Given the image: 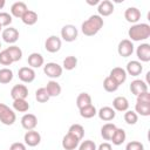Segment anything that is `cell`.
<instances>
[{
	"mask_svg": "<svg viewBox=\"0 0 150 150\" xmlns=\"http://www.w3.org/2000/svg\"><path fill=\"white\" fill-rule=\"evenodd\" d=\"M103 25H104L103 19L98 14H94L82 22L81 30L86 36H94L101 30Z\"/></svg>",
	"mask_w": 150,
	"mask_h": 150,
	"instance_id": "obj_1",
	"label": "cell"
},
{
	"mask_svg": "<svg viewBox=\"0 0 150 150\" xmlns=\"http://www.w3.org/2000/svg\"><path fill=\"white\" fill-rule=\"evenodd\" d=\"M128 35L130 41H143L150 36V26L148 23H135L132 25L129 30Z\"/></svg>",
	"mask_w": 150,
	"mask_h": 150,
	"instance_id": "obj_2",
	"label": "cell"
},
{
	"mask_svg": "<svg viewBox=\"0 0 150 150\" xmlns=\"http://www.w3.org/2000/svg\"><path fill=\"white\" fill-rule=\"evenodd\" d=\"M15 120H16V115L14 110L4 103H0V122L5 125H12L14 124Z\"/></svg>",
	"mask_w": 150,
	"mask_h": 150,
	"instance_id": "obj_3",
	"label": "cell"
},
{
	"mask_svg": "<svg viewBox=\"0 0 150 150\" xmlns=\"http://www.w3.org/2000/svg\"><path fill=\"white\" fill-rule=\"evenodd\" d=\"M63 68L56 62H48L43 66V73L50 79H57L62 75Z\"/></svg>",
	"mask_w": 150,
	"mask_h": 150,
	"instance_id": "obj_4",
	"label": "cell"
},
{
	"mask_svg": "<svg viewBox=\"0 0 150 150\" xmlns=\"http://www.w3.org/2000/svg\"><path fill=\"white\" fill-rule=\"evenodd\" d=\"M77 28L74 25H66L61 28V38L66 42H73L77 39Z\"/></svg>",
	"mask_w": 150,
	"mask_h": 150,
	"instance_id": "obj_5",
	"label": "cell"
},
{
	"mask_svg": "<svg viewBox=\"0 0 150 150\" xmlns=\"http://www.w3.org/2000/svg\"><path fill=\"white\" fill-rule=\"evenodd\" d=\"M117 53L122 57H128L134 53V43L129 39H123L120 41L117 47Z\"/></svg>",
	"mask_w": 150,
	"mask_h": 150,
	"instance_id": "obj_6",
	"label": "cell"
},
{
	"mask_svg": "<svg viewBox=\"0 0 150 150\" xmlns=\"http://www.w3.org/2000/svg\"><path fill=\"white\" fill-rule=\"evenodd\" d=\"M61 45H62L61 39L57 38L56 35H50L45 41V48L49 53H56V52H59L61 49Z\"/></svg>",
	"mask_w": 150,
	"mask_h": 150,
	"instance_id": "obj_7",
	"label": "cell"
},
{
	"mask_svg": "<svg viewBox=\"0 0 150 150\" xmlns=\"http://www.w3.org/2000/svg\"><path fill=\"white\" fill-rule=\"evenodd\" d=\"M18 77L23 83H30L35 80V71L30 67H21L18 70Z\"/></svg>",
	"mask_w": 150,
	"mask_h": 150,
	"instance_id": "obj_8",
	"label": "cell"
},
{
	"mask_svg": "<svg viewBox=\"0 0 150 150\" xmlns=\"http://www.w3.org/2000/svg\"><path fill=\"white\" fill-rule=\"evenodd\" d=\"M1 38L5 42L7 43H15L19 40V30L14 27H7L2 30L1 33Z\"/></svg>",
	"mask_w": 150,
	"mask_h": 150,
	"instance_id": "obj_9",
	"label": "cell"
},
{
	"mask_svg": "<svg viewBox=\"0 0 150 150\" xmlns=\"http://www.w3.org/2000/svg\"><path fill=\"white\" fill-rule=\"evenodd\" d=\"M28 96V88L25 84H15L11 89V97L13 100H26Z\"/></svg>",
	"mask_w": 150,
	"mask_h": 150,
	"instance_id": "obj_10",
	"label": "cell"
},
{
	"mask_svg": "<svg viewBox=\"0 0 150 150\" xmlns=\"http://www.w3.org/2000/svg\"><path fill=\"white\" fill-rule=\"evenodd\" d=\"M23 141L28 146H36L41 142V135L35 130H28L23 136Z\"/></svg>",
	"mask_w": 150,
	"mask_h": 150,
	"instance_id": "obj_11",
	"label": "cell"
},
{
	"mask_svg": "<svg viewBox=\"0 0 150 150\" xmlns=\"http://www.w3.org/2000/svg\"><path fill=\"white\" fill-rule=\"evenodd\" d=\"M127 75H128V74H127L125 69H123V68H121V67H115V68H112V69L110 70V74H109V76H110L118 86L125 82Z\"/></svg>",
	"mask_w": 150,
	"mask_h": 150,
	"instance_id": "obj_12",
	"label": "cell"
},
{
	"mask_svg": "<svg viewBox=\"0 0 150 150\" xmlns=\"http://www.w3.org/2000/svg\"><path fill=\"white\" fill-rule=\"evenodd\" d=\"M21 125L23 129L28 130H34L35 127L38 125V118L34 114H25L21 117Z\"/></svg>",
	"mask_w": 150,
	"mask_h": 150,
	"instance_id": "obj_13",
	"label": "cell"
},
{
	"mask_svg": "<svg viewBox=\"0 0 150 150\" xmlns=\"http://www.w3.org/2000/svg\"><path fill=\"white\" fill-rule=\"evenodd\" d=\"M136 55L141 62H149L150 61V45L141 43L136 49Z\"/></svg>",
	"mask_w": 150,
	"mask_h": 150,
	"instance_id": "obj_14",
	"label": "cell"
},
{
	"mask_svg": "<svg viewBox=\"0 0 150 150\" xmlns=\"http://www.w3.org/2000/svg\"><path fill=\"white\" fill-rule=\"evenodd\" d=\"M97 12H98V15L101 18L102 16H109L114 12V5H112V2L109 1V0L100 1L98 6H97Z\"/></svg>",
	"mask_w": 150,
	"mask_h": 150,
	"instance_id": "obj_15",
	"label": "cell"
},
{
	"mask_svg": "<svg viewBox=\"0 0 150 150\" xmlns=\"http://www.w3.org/2000/svg\"><path fill=\"white\" fill-rule=\"evenodd\" d=\"M124 19L128 22H131L135 25L141 19V11L137 7H128L124 12Z\"/></svg>",
	"mask_w": 150,
	"mask_h": 150,
	"instance_id": "obj_16",
	"label": "cell"
},
{
	"mask_svg": "<svg viewBox=\"0 0 150 150\" xmlns=\"http://www.w3.org/2000/svg\"><path fill=\"white\" fill-rule=\"evenodd\" d=\"M127 74L131 75V76H138L141 75V73L143 71V66L139 61L137 60H132V61H129L127 63V69H125Z\"/></svg>",
	"mask_w": 150,
	"mask_h": 150,
	"instance_id": "obj_17",
	"label": "cell"
},
{
	"mask_svg": "<svg viewBox=\"0 0 150 150\" xmlns=\"http://www.w3.org/2000/svg\"><path fill=\"white\" fill-rule=\"evenodd\" d=\"M28 11L27 5L22 1H16L11 6V15L15 18H22V15Z\"/></svg>",
	"mask_w": 150,
	"mask_h": 150,
	"instance_id": "obj_18",
	"label": "cell"
},
{
	"mask_svg": "<svg viewBox=\"0 0 150 150\" xmlns=\"http://www.w3.org/2000/svg\"><path fill=\"white\" fill-rule=\"evenodd\" d=\"M130 91L136 96L142 93H145L148 91V83L143 80H134L130 83Z\"/></svg>",
	"mask_w": 150,
	"mask_h": 150,
	"instance_id": "obj_19",
	"label": "cell"
},
{
	"mask_svg": "<svg viewBox=\"0 0 150 150\" xmlns=\"http://www.w3.org/2000/svg\"><path fill=\"white\" fill-rule=\"evenodd\" d=\"M80 141L70 134H67L62 138V148L64 150H75L79 146Z\"/></svg>",
	"mask_w": 150,
	"mask_h": 150,
	"instance_id": "obj_20",
	"label": "cell"
},
{
	"mask_svg": "<svg viewBox=\"0 0 150 150\" xmlns=\"http://www.w3.org/2000/svg\"><path fill=\"white\" fill-rule=\"evenodd\" d=\"M97 115L100 117V120L104 121V122H109V121H112L116 116V111L111 108V107H102L98 111H97Z\"/></svg>",
	"mask_w": 150,
	"mask_h": 150,
	"instance_id": "obj_21",
	"label": "cell"
},
{
	"mask_svg": "<svg viewBox=\"0 0 150 150\" xmlns=\"http://www.w3.org/2000/svg\"><path fill=\"white\" fill-rule=\"evenodd\" d=\"M129 108V102L124 96H117L112 100V109L115 111H127Z\"/></svg>",
	"mask_w": 150,
	"mask_h": 150,
	"instance_id": "obj_22",
	"label": "cell"
},
{
	"mask_svg": "<svg viewBox=\"0 0 150 150\" xmlns=\"http://www.w3.org/2000/svg\"><path fill=\"white\" fill-rule=\"evenodd\" d=\"M45 88H46L49 97H56L61 94V86H60V83H57L54 80H50L49 82H47V86Z\"/></svg>",
	"mask_w": 150,
	"mask_h": 150,
	"instance_id": "obj_23",
	"label": "cell"
},
{
	"mask_svg": "<svg viewBox=\"0 0 150 150\" xmlns=\"http://www.w3.org/2000/svg\"><path fill=\"white\" fill-rule=\"evenodd\" d=\"M28 64L30 66V68H40L41 66H43V56L40 53H32L28 59H27Z\"/></svg>",
	"mask_w": 150,
	"mask_h": 150,
	"instance_id": "obj_24",
	"label": "cell"
},
{
	"mask_svg": "<svg viewBox=\"0 0 150 150\" xmlns=\"http://www.w3.org/2000/svg\"><path fill=\"white\" fill-rule=\"evenodd\" d=\"M116 129H117V127H116L114 123H105V124H103V127L101 128V136L103 137V139L110 141Z\"/></svg>",
	"mask_w": 150,
	"mask_h": 150,
	"instance_id": "obj_25",
	"label": "cell"
},
{
	"mask_svg": "<svg viewBox=\"0 0 150 150\" xmlns=\"http://www.w3.org/2000/svg\"><path fill=\"white\" fill-rule=\"evenodd\" d=\"M91 104V96L88 94V93H81L79 94L77 98H76V105L80 109L84 108V107H88Z\"/></svg>",
	"mask_w": 150,
	"mask_h": 150,
	"instance_id": "obj_26",
	"label": "cell"
},
{
	"mask_svg": "<svg viewBox=\"0 0 150 150\" xmlns=\"http://www.w3.org/2000/svg\"><path fill=\"white\" fill-rule=\"evenodd\" d=\"M125 138H127L125 131H124L122 128H117V129L115 130V132H114V135H112V137H111L110 141L112 142L114 145H121L122 143H124Z\"/></svg>",
	"mask_w": 150,
	"mask_h": 150,
	"instance_id": "obj_27",
	"label": "cell"
},
{
	"mask_svg": "<svg viewBox=\"0 0 150 150\" xmlns=\"http://www.w3.org/2000/svg\"><path fill=\"white\" fill-rule=\"evenodd\" d=\"M21 20H22V22H23L25 25H27V26H33V25H35L36 21H38V14H36L34 11L28 9V11L22 15Z\"/></svg>",
	"mask_w": 150,
	"mask_h": 150,
	"instance_id": "obj_28",
	"label": "cell"
},
{
	"mask_svg": "<svg viewBox=\"0 0 150 150\" xmlns=\"http://www.w3.org/2000/svg\"><path fill=\"white\" fill-rule=\"evenodd\" d=\"M6 50H7V53L9 54V56H11V59H12L13 62H16V61L21 60V57H22V50H21L20 47L13 45V46L7 47Z\"/></svg>",
	"mask_w": 150,
	"mask_h": 150,
	"instance_id": "obj_29",
	"label": "cell"
},
{
	"mask_svg": "<svg viewBox=\"0 0 150 150\" xmlns=\"http://www.w3.org/2000/svg\"><path fill=\"white\" fill-rule=\"evenodd\" d=\"M68 134L73 135L74 137H76L79 141H81L84 136V128L81 125V124H71L69 127V130H68Z\"/></svg>",
	"mask_w": 150,
	"mask_h": 150,
	"instance_id": "obj_30",
	"label": "cell"
},
{
	"mask_svg": "<svg viewBox=\"0 0 150 150\" xmlns=\"http://www.w3.org/2000/svg\"><path fill=\"white\" fill-rule=\"evenodd\" d=\"M13 109L19 112H26L29 109V103L26 100H13Z\"/></svg>",
	"mask_w": 150,
	"mask_h": 150,
	"instance_id": "obj_31",
	"label": "cell"
},
{
	"mask_svg": "<svg viewBox=\"0 0 150 150\" xmlns=\"http://www.w3.org/2000/svg\"><path fill=\"white\" fill-rule=\"evenodd\" d=\"M135 112L141 115V116H149L150 115V104L149 103L136 102V104H135Z\"/></svg>",
	"mask_w": 150,
	"mask_h": 150,
	"instance_id": "obj_32",
	"label": "cell"
},
{
	"mask_svg": "<svg viewBox=\"0 0 150 150\" xmlns=\"http://www.w3.org/2000/svg\"><path fill=\"white\" fill-rule=\"evenodd\" d=\"M13 80V71L9 68H1L0 69V83L7 84Z\"/></svg>",
	"mask_w": 150,
	"mask_h": 150,
	"instance_id": "obj_33",
	"label": "cell"
},
{
	"mask_svg": "<svg viewBox=\"0 0 150 150\" xmlns=\"http://www.w3.org/2000/svg\"><path fill=\"white\" fill-rule=\"evenodd\" d=\"M118 84L110 77V76H107L105 79H104V81H103V88H104V90L105 91H108V93H114V91H116L117 89H118Z\"/></svg>",
	"mask_w": 150,
	"mask_h": 150,
	"instance_id": "obj_34",
	"label": "cell"
},
{
	"mask_svg": "<svg viewBox=\"0 0 150 150\" xmlns=\"http://www.w3.org/2000/svg\"><path fill=\"white\" fill-rule=\"evenodd\" d=\"M96 114H97V110H96V108H95L93 104L80 109V115H81V117H83V118H91V117H94Z\"/></svg>",
	"mask_w": 150,
	"mask_h": 150,
	"instance_id": "obj_35",
	"label": "cell"
},
{
	"mask_svg": "<svg viewBox=\"0 0 150 150\" xmlns=\"http://www.w3.org/2000/svg\"><path fill=\"white\" fill-rule=\"evenodd\" d=\"M62 66H63V68H64L66 70H73V69H75L76 66H77V59H76L75 56H73V55H69V56H67V57L63 60Z\"/></svg>",
	"mask_w": 150,
	"mask_h": 150,
	"instance_id": "obj_36",
	"label": "cell"
},
{
	"mask_svg": "<svg viewBox=\"0 0 150 150\" xmlns=\"http://www.w3.org/2000/svg\"><path fill=\"white\" fill-rule=\"evenodd\" d=\"M35 98H36V101L40 102V103H46L50 97H49V95L47 94L46 88H39V89L35 91Z\"/></svg>",
	"mask_w": 150,
	"mask_h": 150,
	"instance_id": "obj_37",
	"label": "cell"
},
{
	"mask_svg": "<svg viewBox=\"0 0 150 150\" xmlns=\"http://www.w3.org/2000/svg\"><path fill=\"white\" fill-rule=\"evenodd\" d=\"M124 121L131 125L136 124L138 121V115L132 110H127V111H124Z\"/></svg>",
	"mask_w": 150,
	"mask_h": 150,
	"instance_id": "obj_38",
	"label": "cell"
},
{
	"mask_svg": "<svg viewBox=\"0 0 150 150\" xmlns=\"http://www.w3.org/2000/svg\"><path fill=\"white\" fill-rule=\"evenodd\" d=\"M12 63H13V61H12L9 54L7 53V50L6 49L1 50L0 52V64H2V66H11Z\"/></svg>",
	"mask_w": 150,
	"mask_h": 150,
	"instance_id": "obj_39",
	"label": "cell"
},
{
	"mask_svg": "<svg viewBox=\"0 0 150 150\" xmlns=\"http://www.w3.org/2000/svg\"><path fill=\"white\" fill-rule=\"evenodd\" d=\"M12 23V15L7 12H0V25L4 27H8Z\"/></svg>",
	"mask_w": 150,
	"mask_h": 150,
	"instance_id": "obj_40",
	"label": "cell"
},
{
	"mask_svg": "<svg viewBox=\"0 0 150 150\" xmlns=\"http://www.w3.org/2000/svg\"><path fill=\"white\" fill-rule=\"evenodd\" d=\"M96 149H97L96 148V144L93 141H90V139L83 141L80 144V146H79V150H96Z\"/></svg>",
	"mask_w": 150,
	"mask_h": 150,
	"instance_id": "obj_41",
	"label": "cell"
},
{
	"mask_svg": "<svg viewBox=\"0 0 150 150\" xmlns=\"http://www.w3.org/2000/svg\"><path fill=\"white\" fill-rule=\"evenodd\" d=\"M125 150H144V145L138 141H131L127 144Z\"/></svg>",
	"mask_w": 150,
	"mask_h": 150,
	"instance_id": "obj_42",
	"label": "cell"
},
{
	"mask_svg": "<svg viewBox=\"0 0 150 150\" xmlns=\"http://www.w3.org/2000/svg\"><path fill=\"white\" fill-rule=\"evenodd\" d=\"M137 102L150 104V94H149V91H145V93H142V94L137 95Z\"/></svg>",
	"mask_w": 150,
	"mask_h": 150,
	"instance_id": "obj_43",
	"label": "cell"
},
{
	"mask_svg": "<svg viewBox=\"0 0 150 150\" xmlns=\"http://www.w3.org/2000/svg\"><path fill=\"white\" fill-rule=\"evenodd\" d=\"M9 150H26V145L21 142H15L11 145Z\"/></svg>",
	"mask_w": 150,
	"mask_h": 150,
	"instance_id": "obj_44",
	"label": "cell"
},
{
	"mask_svg": "<svg viewBox=\"0 0 150 150\" xmlns=\"http://www.w3.org/2000/svg\"><path fill=\"white\" fill-rule=\"evenodd\" d=\"M96 150H112V146H111V144L104 142V143H101Z\"/></svg>",
	"mask_w": 150,
	"mask_h": 150,
	"instance_id": "obj_45",
	"label": "cell"
},
{
	"mask_svg": "<svg viewBox=\"0 0 150 150\" xmlns=\"http://www.w3.org/2000/svg\"><path fill=\"white\" fill-rule=\"evenodd\" d=\"M5 5H6V1L5 0H0V9H2L5 7Z\"/></svg>",
	"mask_w": 150,
	"mask_h": 150,
	"instance_id": "obj_46",
	"label": "cell"
},
{
	"mask_svg": "<svg viewBox=\"0 0 150 150\" xmlns=\"http://www.w3.org/2000/svg\"><path fill=\"white\" fill-rule=\"evenodd\" d=\"M89 5H96V4H100V1L98 0H95V1H87Z\"/></svg>",
	"mask_w": 150,
	"mask_h": 150,
	"instance_id": "obj_47",
	"label": "cell"
},
{
	"mask_svg": "<svg viewBox=\"0 0 150 150\" xmlns=\"http://www.w3.org/2000/svg\"><path fill=\"white\" fill-rule=\"evenodd\" d=\"M1 28H2V26H1V25H0V32H1Z\"/></svg>",
	"mask_w": 150,
	"mask_h": 150,
	"instance_id": "obj_48",
	"label": "cell"
},
{
	"mask_svg": "<svg viewBox=\"0 0 150 150\" xmlns=\"http://www.w3.org/2000/svg\"><path fill=\"white\" fill-rule=\"evenodd\" d=\"M0 48H1V42H0Z\"/></svg>",
	"mask_w": 150,
	"mask_h": 150,
	"instance_id": "obj_49",
	"label": "cell"
}]
</instances>
